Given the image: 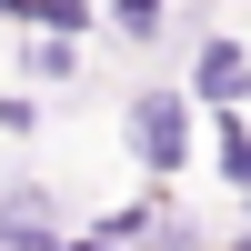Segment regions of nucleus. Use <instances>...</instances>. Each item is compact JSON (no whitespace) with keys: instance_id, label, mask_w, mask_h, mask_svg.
<instances>
[{"instance_id":"nucleus-1","label":"nucleus","mask_w":251,"mask_h":251,"mask_svg":"<svg viewBox=\"0 0 251 251\" xmlns=\"http://www.w3.org/2000/svg\"><path fill=\"white\" fill-rule=\"evenodd\" d=\"M121 141H131V161H141L151 181H181V171H191V151H201L191 91H181V80H151V91L121 111Z\"/></svg>"},{"instance_id":"nucleus-2","label":"nucleus","mask_w":251,"mask_h":251,"mask_svg":"<svg viewBox=\"0 0 251 251\" xmlns=\"http://www.w3.org/2000/svg\"><path fill=\"white\" fill-rule=\"evenodd\" d=\"M181 91H191V111H241V100H251V40L241 30H201Z\"/></svg>"},{"instance_id":"nucleus-3","label":"nucleus","mask_w":251,"mask_h":251,"mask_svg":"<svg viewBox=\"0 0 251 251\" xmlns=\"http://www.w3.org/2000/svg\"><path fill=\"white\" fill-rule=\"evenodd\" d=\"M211 131H221V191L251 201V121L241 111H211Z\"/></svg>"},{"instance_id":"nucleus-4","label":"nucleus","mask_w":251,"mask_h":251,"mask_svg":"<svg viewBox=\"0 0 251 251\" xmlns=\"http://www.w3.org/2000/svg\"><path fill=\"white\" fill-rule=\"evenodd\" d=\"M161 20H171V0H111V30L121 40H171Z\"/></svg>"},{"instance_id":"nucleus-5","label":"nucleus","mask_w":251,"mask_h":251,"mask_svg":"<svg viewBox=\"0 0 251 251\" xmlns=\"http://www.w3.org/2000/svg\"><path fill=\"white\" fill-rule=\"evenodd\" d=\"M71 60H80V40H50V30H40L30 50H20V71H30V80H60Z\"/></svg>"},{"instance_id":"nucleus-6","label":"nucleus","mask_w":251,"mask_h":251,"mask_svg":"<svg viewBox=\"0 0 251 251\" xmlns=\"http://www.w3.org/2000/svg\"><path fill=\"white\" fill-rule=\"evenodd\" d=\"M0 131H20V141L40 131V111H30V91H0Z\"/></svg>"},{"instance_id":"nucleus-7","label":"nucleus","mask_w":251,"mask_h":251,"mask_svg":"<svg viewBox=\"0 0 251 251\" xmlns=\"http://www.w3.org/2000/svg\"><path fill=\"white\" fill-rule=\"evenodd\" d=\"M231 251H251V241H231Z\"/></svg>"}]
</instances>
